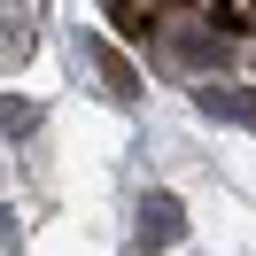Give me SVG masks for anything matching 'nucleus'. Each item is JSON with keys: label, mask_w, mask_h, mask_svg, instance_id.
Listing matches in <instances>:
<instances>
[{"label": "nucleus", "mask_w": 256, "mask_h": 256, "mask_svg": "<svg viewBox=\"0 0 256 256\" xmlns=\"http://www.w3.org/2000/svg\"><path fill=\"white\" fill-rule=\"evenodd\" d=\"M178 233H186V202H178V194H140L132 248H140V256H163V248H178Z\"/></svg>", "instance_id": "obj_1"}, {"label": "nucleus", "mask_w": 256, "mask_h": 256, "mask_svg": "<svg viewBox=\"0 0 256 256\" xmlns=\"http://www.w3.org/2000/svg\"><path fill=\"white\" fill-rule=\"evenodd\" d=\"M78 47H86V62L101 70V86H109V101H140V70L124 62V47H116L109 32H86Z\"/></svg>", "instance_id": "obj_2"}, {"label": "nucleus", "mask_w": 256, "mask_h": 256, "mask_svg": "<svg viewBox=\"0 0 256 256\" xmlns=\"http://www.w3.org/2000/svg\"><path fill=\"white\" fill-rule=\"evenodd\" d=\"M194 109H202V116H225V124H248V116H256V94H240V86H194Z\"/></svg>", "instance_id": "obj_3"}, {"label": "nucleus", "mask_w": 256, "mask_h": 256, "mask_svg": "<svg viewBox=\"0 0 256 256\" xmlns=\"http://www.w3.org/2000/svg\"><path fill=\"white\" fill-rule=\"evenodd\" d=\"M0 132H8V140L39 132V101H24V94H0Z\"/></svg>", "instance_id": "obj_4"}, {"label": "nucleus", "mask_w": 256, "mask_h": 256, "mask_svg": "<svg viewBox=\"0 0 256 256\" xmlns=\"http://www.w3.org/2000/svg\"><path fill=\"white\" fill-rule=\"evenodd\" d=\"M225 16H233V24H256V0H225Z\"/></svg>", "instance_id": "obj_5"}]
</instances>
